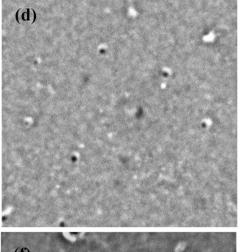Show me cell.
I'll use <instances>...</instances> for the list:
<instances>
[{"label": "cell", "instance_id": "6da1fadb", "mask_svg": "<svg viewBox=\"0 0 246 252\" xmlns=\"http://www.w3.org/2000/svg\"><path fill=\"white\" fill-rule=\"evenodd\" d=\"M16 18L21 24H32L35 19V11L31 8H21L16 13Z\"/></svg>", "mask_w": 246, "mask_h": 252}, {"label": "cell", "instance_id": "7a4b0ae2", "mask_svg": "<svg viewBox=\"0 0 246 252\" xmlns=\"http://www.w3.org/2000/svg\"><path fill=\"white\" fill-rule=\"evenodd\" d=\"M15 252H30L27 248H19L16 250Z\"/></svg>", "mask_w": 246, "mask_h": 252}]
</instances>
